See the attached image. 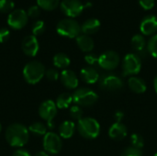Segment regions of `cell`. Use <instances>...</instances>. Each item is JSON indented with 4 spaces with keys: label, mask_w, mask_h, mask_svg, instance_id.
<instances>
[{
    "label": "cell",
    "mask_w": 157,
    "mask_h": 156,
    "mask_svg": "<svg viewBox=\"0 0 157 156\" xmlns=\"http://www.w3.org/2000/svg\"><path fill=\"white\" fill-rule=\"evenodd\" d=\"M29 130L22 124L14 123L6 131V140L12 147H23L29 142Z\"/></svg>",
    "instance_id": "cell-1"
},
{
    "label": "cell",
    "mask_w": 157,
    "mask_h": 156,
    "mask_svg": "<svg viewBox=\"0 0 157 156\" xmlns=\"http://www.w3.org/2000/svg\"><path fill=\"white\" fill-rule=\"evenodd\" d=\"M45 67L39 61L29 62L23 69V77L28 84L35 85L45 75Z\"/></svg>",
    "instance_id": "cell-2"
},
{
    "label": "cell",
    "mask_w": 157,
    "mask_h": 156,
    "mask_svg": "<svg viewBox=\"0 0 157 156\" xmlns=\"http://www.w3.org/2000/svg\"><path fill=\"white\" fill-rule=\"evenodd\" d=\"M79 134L86 139H96L100 133V124L93 118H83L77 122Z\"/></svg>",
    "instance_id": "cell-3"
},
{
    "label": "cell",
    "mask_w": 157,
    "mask_h": 156,
    "mask_svg": "<svg viewBox=\"0 0 157 156\" xmlns=\"http://www.w3.org/2000/svg\"><path fill=\"white\" fill-rule=\"evenodd\" d=\"M56 31L61 36L66 38H76L80 35L81 26L79 23L72 18H64L58 22L56 26Z\"/></svg>",
    "instance_id": "cell-4"
},
{
    "label": "cell",
    "mask_w": 157,
    "mask_h": 156,
    "mask_svg": "<svg viewBox=\"0 0 157 156\" xmlns=\"http://www.w3.org/2000/svg\"><path fill=\"white\" fill-rule=\"evenodd\" d=\"M98 99V94L86 87L76 89L73 94V101L80 107H90L93 106Z\"/></svg>",
    "instance_id": "cell-5"
},
{
    "label": "cell",
    "mask_w": 157,
    "mask_h": 156,
    "mask_svg": "<svg viewBox=\"0 0 157 156\" xmlns=\"http://www.w3.org/2000/svg\"><path fill=\"white\" fill-rule=\"evenodd\" d=\"M142 68V60L136 53H128L122 61V74L124 76H133L140 73Z\"/></svg>",
    "instance_id": "cell-6"
},
{
    "label": "cell",
    "mask_w": 157,
    "mask_h": 156,
    "mask_svg": "<svg viewBox=\"0 0 157 156\" xmlns=\"http://www.w3.org/2000/svg\"><path fill=\"white\" fill-rule=\"evenodd\" d=\"M57 114V107L56 104L52 100H46L42 102L39 107V115L41 119L47 121L48 127L50 129L53 128L52 120Z\"/></svg>",
    "instance_id": "cell-7"
},
{
    "label": "cell",
    "mask_w": 157,
    "mask_h": 156,
    "mask_svg": "<svg viewBox=\"0 0 157 156\" xmlns=\"http://www.w3.org/2000/svg\"><path fill=\"white\" fill-rule=\"evenodd\" d=\"M61 137L54 132H47L43 137V148L47 154H57L62 150Z\"/></svg>",
    "instance_id": "cell-8"
},
{
    "label": "cell",
    "mask_w": 157,
    "mask_h": 156,
    "mask_svg": "<svg viewBox=\"0 0 157 156\" xmlns=\"http://www.w3.org/2000/svg\"><path fill=\"white\" fill-rule=\"evenodd\" d=\"M99 86L107 91H117L123 87V82L120 76L114 74H105L99 78Z\"/></svg>",
    "instance_id": "cell-9"
},
{
    "label": "cell",
    "mask_w": 157,
    "mask_h": 156,
    "mask_svg": "<svg viewBox=\"0 0 157 156\" xmlns=\"http://www.w3.org/2000/svg\"><path fill=\"white\" fill-rule=\"evenodd\" d=\"M98 64L104 70L111 71L120 64V56L114 51H108L98 56Z\"/></svg>",
    "instance_id": "cell-10"
},
{
    "label": "cell",
    "mask_w": 157,
    "mask_h": 156,
    "mask_svg": "<svg viewBox=\"0 0 157 156\" xmlns=\"http://www.w3.org/2000/svg\"><path fill=\"white\" fill-rule=\"evenodd\" d=\"M61 10L69 17H76L81 15L85 6L80 0H63L60 4Z\"/></svg>",
    "instance_id": "cell-11"
},
{
    "label": "cell",
    "mask_w": 157,
    "mask_h": 156,
    "mask_svg": "<svg viewBox=\"0 0 157 156\" xmlns=\"http://www.w3.org/2000/svg\"><path fill=\"white\" fill-rule=\"evenodd\" d=\"M8 25L14 29H21L28 23V14L23 9H15L9 13L7 17Z\"/></svg>",
    "instance_id": "cell-12"
},
{
    "label": "cell",
    "mask_w": 157,
    "mask_h": 156,
    "mask_svg": "<svg viewBox=\"0 0 157 156\" xmlns=\"http://www.w3.org/2000/svg\"><path fill=\"white\" fill-rule=\"evenodd\" d=\"M21 49L23 52L29 57H34L39 51V42L34 35L26 36L21 42Z\"/></svg>",
    "instance_id": "cell-13"
},
{
    "label": "cell",
    "mask_w": 157,
    "mask_h": 156,
    "mask_svg": "<svg viewBox=\"0 0 157 156\" xmlns=\"http://www.w3.org/2000/svg\"><path fill=\"white\" fill-rule=\"evenodd\" d=\"M140 30L144 35L151 36L157 31V17L154 15H149L144 17L140 24Z\"/></svg>",
    "instance_id": "cell-14"
},
{
    "label": "cell",
    "mask_w": 157,
    "mask_h": 156,
    "mask_svg": "<svg viewBox=\"0 0 157 156\" xmlns=\"http://www.w3.org/2000/svg\"><path fill=\"white\" fill-rule=\"evenodd\" d=\"M62 84L68 89H75L78 86V78L75 72L65 69L60 75Z\"/></svg>",
    "instance_id": "cell-15"
},
{
    "label": "cell",
    "mask_w": 157,
    "mask_h": 156,
    "mask_svg": "<svg viewBox=\"0 0 157 156\" xmlns=\"http://www.w3.org/2000/svg\"><path fill=\"white\" fill-rule=\"evenodd\" d=\"M131 44H132V48L133 49V51H136V54L140 58L145 57V55H146V41L143 35H141V34L134 35L132 38Z\"/></svg>",
    "instance_id": "cell-16"
},
{
    "label": "cell",
    "mask_w": 157,
    "mask_h": 156,
    "mask_svg": "<svg viewBox=\"0 0 157 156\" xmlns=\"http://www.w3.org/2000/svg\"><path fill=\"white\" fill-rule=\"evenodd\" d=\"M127 128L121 122H115L109 130V136L115 141H121L127 136Z\"/></svg>",
    "instance_id": "cell-17"
},
{
    "label": "cell",
    "mask_w": 157,
    "mask_h": 156,
    "mask_svg": "<svg viewBox=\"0 0 157 156\" xmlns=\"http://www.w3.org/2000/svg\"><path fill=\"white\" fill-rule=\"evenodd\" d=\"M80 77L86 84L93 85V84H96L99 80L100 75L94 67L88 66V67L83 68L80 71Z\"/></svg>",
    "instance_id": "cell-18"
},
{
    "label": "cell",
    "mask_w": 157,
    "mask_h": 156,
    "mask_svg": "<svg viewBox=\"0 0 157 156\" xmlns=\"http://www.w3.org/2000/svg\"><path fill=\"white\" fill-rule=\"evenodd\" d=\"M128 86L133 93H136V94H143L147 89L145 81L137 76H131L129 78Z\"/></svg>",
    "instance_id": "cell-19"
},
{
    "label": "cell",
    "mask_w": 157,
    "mask_h": 156,
    "mask_svg": "<svg viewBox=\"0 0 157 156\" xmlns=\"http://www.w3.org/2000/svg\"><path fill=\"white\" fill-rule=\"evenodd\" d=\"M76 39V44L78 48L84 52H90L94 49V40L93 39L86 34H80Z\"/></svg>",
    "instance_id": "cell-20"
},
{
    "label": "cell",
    "mask_w": 157,
    "mask_h": 156,
    "mask_svg": "<svg viewBox=\"0 0 157 156\" xmlns=\"http://www.w3.org/2000/svg\"><path fill=\"white\" fill-rule=\"evenodd\" d=\"M100 29V21L98 18H89L86 20L82 25H81V32L86 35H91L98 31Z\"/></svg>",
    "instance_id": "cell-21"
},
{
    "label": "cell",
    "mask_w": 157,
    "mask_h": 156,
    "mask_svg": "<svg viewBox=\"0 0 157 156\" xmlns=\"http://www.w3.org/2000/svg\"><path fill=\"white\" fill-rule=\"evenodd\" d=\"M75 131V124L71 120L63 121L59 127V136L63 139L71 138Z\"/></svg>",
    "instance_id": "cell-22"
},
{
    "label": "cell",
    "mask_w": 157,
    "mask_h": 156,
    "mask_svg": "<svg viewBox=\"0 0 157 156\" xmlns=\"http://www.w3.org/2000/svg\"><path fill=\"white\" fill-rule=\"evenodd\" d=\"M70 58L63 52H59L54 55L53 57V64L55 67L60 69H66L70 65Z\"/></svg>",
    "instance_id": "cell-23"
},
{
    "label": "cell",
    "mask_w": 157,
    "mask_h": 156,
    "mask_svg": "<svg viewBox=\"0 0 157 156\" xmlns=\"http://www.w3.org/2000/svg\"><path fill=\"white\" fill-rule=\"evenodd\" d=\"M72 102H73V95L69 93H63L57 97L55 104L58 108L64 109V108H67L71 105Z\"/></svg>",
    "instance_id": "cell-24"
},
{
    "label": "cell",
    "mask_w": 157,
    "mask_h": 156,
    "mask_svg": "<svg viewBox=\"0 0 157 156\" xmlns=\"http://www.w3.org/2000/svg\"><path fill=\"white\" fill-rule=\"evenodd\" d=\"M29 132L37 136H44L47 133V127L41 122H34L29 128Z\"/></svg>",
    "instance_id": "cell-25"
},
{
    "label": "cell",
    "mask_w": 157,
    "mask_h": 156,
    "mask_svg": "<svg viewBox=\"0 0 157 156\" xmlns=\"http://www.w3.org/2000/svg\"><path fill=\"white\" fill-rule=\"evenodd\" d=\"M59 3L60 0H37L39 7L47 11L54 10L59 6Z\"/></svg>",
    "instance_id": "cell-26"
},
{
    "label": "cell",
    "mask_w": 157,
    "mask_h": 156,
    "mask_svg": "<svg viewBox=\"0 0 157 156\" xmlns=\"http://www.w3.org/2000/svg\"><path fill=\"white\" fill-rule=\"evenodd\" d=\"M130 141H131L132 147L136 148V149H140L141 150L144 147V140L143 136L138 134V133H133L131 136Z\"/></svg>",
    "instance_id": "cell-27"
},
{
    "label": "cell",
    "mask_w": 157,
    "mask_h": 156,
    "mask_svg": "<svg viewBox=\"0 0 157 156\" xmlns=\"http://www.w3.org/2000/svg\"><path fill=\"white\" fill-rule=\"evenodd\" d=\"M148 52L155 58H157V34L151 37L147 43Z\"/></svg>",
    "instance_id": "cell-28"
},
{
    "label": "cell",
    "mask_w": 157,
    "mask_h": 156,
    "mask_svg": "<svg viewBox=\"0 0 157 156\" xmlns=\"http://www.w3.org/2000/svg\"><path fill=\"white\" fill-rule=\"evenodd\" d=\"M69 114H70V117L73 119V120H80L81 119H83V109L80 106H73L71 107L70 110H69Z\"/></svg>",
    "instance_id": "cell-29"
},
{
    "label": "cell",
    "mask_w": 157,
    "mask_h": 156,
    "mask_svg": "<svg viewBox=\"0 0 157 156\" xmlns=\"http://www.w3.org/2000/svg\"><path fill=\"white\" fill-rule=\"evenodd\" d=\"M15 3L12 0H0V12L8 13L12 12L14 9Z\"/></svg>",
    "instance_id": "cell-30"
},
{
    "label": "cell",
    "mask_w": 157,
    "mask_h": 156,
    "mask_svg": "<svg viewBox=\"0 0 157 156\" xmlns=\"http://www.w3.org/2000/svg\"><path fill=\"white\" fill-rule=\"evenodd\" d=\"M45 30V24L42 20H37L32 25V33L36 37L38 35H41Z\"/></svg>",
    "instance_id": "cell-31"
},
{
    "label": "cell",
    "mask_w": 157,
    "mask_h": 156,
    "mask_svg": "<svg viewBox=\"0 0 157 156\" xmlns=\"http://www.w3.org/2000/svg\"><path fill=\"white\" fill-rule=\"evenodd\" d=\"M121 156H143V152L140 149H136L131 146L129 148H126Z\"/></svg>",
    "instance_id": "cell-32"
},
{
    "label": "cell",
    "mask_w": 157,
    "mask_h": 156,
    "mask_svg": "<svg viewBox=\"0 0 157 156\" xmlns=\"http://www.w3.org/2000/svg\"><path fill=\"white\" fill-rule=\"evenodd\" d=\"M45 76L50 81H56L59 78V73L54 68H50L45 72Z\"/></svg>",
    "instance_id": "cell-33"
},
{
    "label": "cell",
    "mask_w": 157,
    "mask_h": 156,
    "mask_svg": "<svg viewBox=\"0 0 157 156\" xmlns=\"http://www.w3.org/2000/svg\"><path fill=\"white\" fill-rule=\"evenodd\" d=\"M85 61L86 62L87 64L92 66V65H94V64L98 63V56H97L94 53H87L85 56Z\"/></svg>",
    "instance_id": "cell-34"
},
{
    "label": "cell",
    "mask_w": 157,
    "mask_h": 156,
    "mask_svg": "<svg viewBox=\"0 0 157 156\" xmlns=\"http://www.w3.org/2000/svg\"><path fill=\"white\" fill-rule=\"evenodd\" d=\"M139 4L144 10H150L155 6V0H139Z\"/></svg>",
    "instance_id": "cell-35"
},
{
    "label": "cell",
    "mask_w": 157,
    "mask_h": 156,
    "mask_svg": "<svg viewBox=\"0 0 157 156\" xmlns=\"http://www.w3.org/2000/svg\"><path fill=\"white\" fill-rule=\"evenodd\" d=\"M10 37V32L7 29H0V43H4L8 40Z\"/></svg>",
    "instance_id": "cell-36"
},
{
    "label": "cell",
    "mask_w": 157,
    "mask_h": 156,
    "mask_svg": "<svg viewBox=\"0 0 157 156\" xmlns=\"http://www.w3.org/2000/svg\"><path fill=\"white\" fill-rule=\"evenodd\" d=\"M40 11L39 6H31L29 8L27 14H28V16H29V17H37L40 15Z\"/></svg>",
    "instance_id": "cell-37"
},
{
    "label": "cell",
    "mask_w": 157,
    "mask_h": 156,
    "mask_svg": "<svg viewBox=\"0 0 157 156\" xmlns=\"http://www.w3.org/2000/svg\"><path fill=\"white\" fill-rule=\"evenodd\" d=\"M113 117H114L116 122H121V120H122L123 118H124V113H123L122 111H121V110H118V111H116V112L114 113Z\"/></svg>",
    "instance_id": "cell-38"
},
{
    "label": "cell",
    "mask_w": 157,
    "mask_h": 156,
    "mask_svg": "<svg viewBox=\"0 0 157 156\" xmlns=\"http://www.w3.org/2000/svg\"><path fill=\"white\" fill-rule=\"evenodd\" d=\"M12 156H31L29 154V152H27L26 150H22V149H18L17 151L14 152Z\"/></svg>",
    "instance_id": "cell-39"
},
{
    "label": "cell",
    "mask_w": 157,
    "mask_h": 156,
    "mask_svg": "<svg viewBox=\"0 0 157 156\" xmlns=\"http://www.w3.org/2000/svg\"><path fill=\"white\" fill-rule=\"evenodd\" d=\"M34 156H49L48 155V154L45 152V151H40V152H38Z\"/></svg>",
    "instance_id": "cell-40"
},
{
    "label": "cell",
    "mask_w": 157,
    "mask_h": 156,
    "mask_svg": "<svg viewBox=\"0 0 157 156\" xmlns=\"http://www.w3.org/2000/svg\"><path fill=\"white\" fill-rule=\"evenodd\" d=\"M154 88H155V91L156 92L157 94V75L155 76V80H154Z\"/></svg>",
    "instance_id": "cell-41"
},
{
    "label": "cell",
    "mask_w": 157,
    "mask_h": 156,
    "mask_svg": "<svg viewBox=\"0 0 157 156\" xmlns=\"http://www.w3.org/2000/svg\"><path fill=\"white\" fill-rule=\"evenodd\" d=\"M1 131H2V126H1V124H0V132H1Z\"/></svg>",
    "instance_id": "cell-42"
},
{
    "label": "cell",
    "mask_w": 157,
    "mask_h": 156,
    "mask_svg": "<svg viewBox=\"0 0 157 156\" xmlns=\"http://www.w3.org/2000/svg\"><path fill=\"white\" fill-rule=\"evenodd\" d=\"M154 156H157V153H156V154H155V155H154Z\"/></svg>",
    "instance_id": "cell-43"
}]
</instances>
